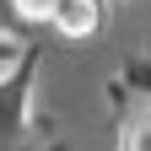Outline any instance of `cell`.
I'll list each match as a JSON object with an SVG mask.
<instances>
[{"label":"cell","instance_id":"6da1fadb","mask_svg":"<svg viewBox=\"0 0 151 151\" xmlns=\"http://www.w3.org/2000/svg\"><path fill=\"white\" fill-rule=\"evenodd\" d=\"M49 22H54V32H60V38L81 43V38L103 32V22H108V0H60Z\"/></svg>","mask_w":151,"mask_h":151},{"label":"cell","instance_id":"7a4b0ae2","mask_svg":"<svg viewBox=\"0 0 151 151\" xmlns=\"http://www.w3.org/2000/svg\"><path fill=\"white\" fill-rule=\"evenodd\" d=\"M119 151H151V108H140L135 119L124 124V146Z\"/></svg>","mask_w":151,"mask_h":151}]
</instances>
